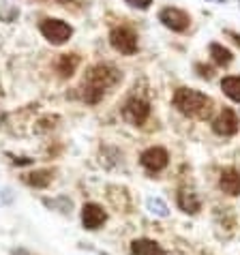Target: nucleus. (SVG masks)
<instances>
[{"instance_id":"f257e3e1","label":"nucleus","mask_w":240,"mask_h":255,"mask_svg":"<svg viewBox=\"0 0 240 255\" xmlns=\"http://www.w3.org/2000/svg\"><path fill=\"white\" fill-rule=\"evenodd\" d=\"M174 108L189 118H208L213 112V99L193 88H178L172 97Z\"/></svg>"},{"instance_id":"f03ea898","label":"nucleus","mask_w":240,"mask_h":255,"mask_svg":"<svg viewBox=\"0 0 240 255\" xmlns=\"http://www.w3.org/2000/svg\"><path fill=\"white\" fill-rule=\"evenodd\" d=\"M120 80H122V73H120L116 67H112V65H95L86 73V80H84V84H86V86H93L97 90H101V93H105L108 88L116 86Z\"/></svg>"},{"instance_id":"7ed1b4c3","label":"nucleus","mask_w":240,"mask_h":255,"mask_svg":"<svg viewBox=\"0 0 240 255\" xmlns=\"http://www.w3.org/2000/svg\"><path fill=\"white\" fill-rule=\"evenodd\" d=\"M41 34H43L52 45H62L71 39L73 28L67 22H62V19L49 17V19H43V22H41Z\"/></svg>"},{"instance_id":"20e7f679","label":"nucleus","mask_w":240,"mask_h":255,"mask_svg":"<svg viewBox=\"0 0 240 255\" xmlns=\"http://www.w3.org/2000/svg\"><path fill=\"white\" fill-rule=\"evenodd\" d=\"M110 43L112 47L116 49V52L124 54V56H133L137 52V34L131 30V28H114V30L110 32Z\"/></svg>"},{"instance_id":"39448f33","label":"nucleus","mask_w":240,"mask_h":255,"mask_svg":"<svg viewBox=\"0 0 240 255\" xmlns=\"http://www.w3.org/2000/svg\"><path fill=\"white\" fill-rule=\"evenodd\" d=\"M148 116H150V103L146 99H139V97H131L129 101L122 105V118L131 125H144Z\"/></svg>"},{"instance_id":"423d86ee","label":"nucleus","mask_w":240,"mask_h":255,"mask_svg":"<svg viewBox=\"0 0 240 255\" xmlns=\"http://www.w3.org/2000/svg\"><path fill=\"white\" fill-rule=\"evenodd\" d=\"M159 22L174 32H185L189 28V24H191V17H189V13H185L182 9L167 6V9H163L159 13Z\"/></svg>"},{"instance_id":"0eeeda50","label":"nucleus","mask_w":240,"mask_h":255,"mask_svg":"<svg viewBox=\"0 0 240 255\" xmlns=\"http://www.w3.org/2000/svg\"><path fill=\"white\" fill-rule=\"evenodd\" d=\"M139 163H142V167L148 169L150 174H157V172H161V169L167 167L169 154H167L165 148L152 146V148H148V150L142 152V157H139Z\"/></svg>"},{"instance_id":"6e6552de","label":"nucleus","mask_w":240,"mask_h":255,"mask_svg":"<svg viewBox=\"0 0 240 255\" xmlns=\"http://www.w3.org/2000/svg\"><path fill=\"white\" fill-rule=\"evenodd\" d=\"M238 116H236V112L234 110H230V108H225L221 110V114H219L215 120H213V131L217 133V135H221V137H232V135H236L238 133Z\"/></svg>"},{"instance_id":"1a4fd4ad","label":"nucleus","mask_w":240,"mask_h":255,"mask_svg":"<svg viewBox=\"0 0 240 255\" xmlns=\"http://www.w3.org/2000/svg\"><path fill=\"white\" fill-rule=\"evenodd\" d=\"M105 221H108V215H105V210L99 206V204H84V208H82L84 228L86 230H99Z\"/></svg>"},{"instance_id":"9d476101","label":"nucleus","mask_w":240,"mask_h":255,"mask_svg":"<svg viewBox=\"0 0 240 255\" xmlns=\"http://www.w3.org/2000/svg\"><path fill=\"white\" fill-rule=\"evenodd\" d=\"M219 187L228 195H240V169L225 167L219 176Z\"/></svg>"},{"instance_id":"9b49d317","label":"nucleus","mask_w":240,"mask_h":255,"mask_svg":"<svg viewBox=\"0 0 240 255\" xmlns=\"http://www.w3.org/2000/svg\"><path fill=\"white\" fill-rule=\"evenodd\" d=\"M131 255H165V249L157 243V240L135 238L131 243Z\"/></svg>"},{"instance_id":"f8f14e48","label":"nucleus","mask_w":240,"mask_h":255,"mask_svg":"<svg viewBox=\"0 0 240 255\" xmlns=\"http://www.w3.org/2000/svg\"><path fill=\"white\" fill-rule=\"evenodd\" d=\"M176 202H178V208L182 212H187V215H195V212L202 208V202H200V197H197V193H193V191H187V189L178 191Z\"/></svg>"},{"instance_id":"ddd939ff","label":"nucleus","mask_w":240,"mask_h":255,"mask_svg":"<svg viewBox=\"0 0 240 255\" xmlns=\"http://www.w3.org/2000/svg\"><path fill=\"white\" fill-rule=\"evenodd\" d=\"M221 90L225 97H230L232 101L240 103V75H228L221 80Z\"/></svg>"},{"instance_id":"4468645a","label":"nucleus","mask_w":240,"mask_h":255,"mask_svg":"<svg viewBox=\"0 0 240 255\" xmlns=\"http://www.w3.org/2000/svg\"><path fill=\"white\" fill-rule=\"evenodd\" d=\"M77 65H80V56L77 54H62L58 58V65L56 67H58V73L62 77H71L75 73Z\"/></svg>"},{"instance_id":"2eb2a0df","label":"nucleus","mask_w":240,"mask_h":255,"mask_svg":"<svg viewBox=\"0 0 240 255\" xmlns=\"http://www.w3.org/2000/svg\"><path fill=\"white\" fill-rule=\"evenodd\" d=\"M30 187H37V189H43L47 187L49 182H52V172L49 169H37V172H30V174H26V178H24Z\"/></svg>"},{"instance_id":"dca6fc26","label":"nucleus","mask_w":240,"mask_h":255,"mask_svg":"<svg viewBox=\"0 0 240 255\" xmlns=\"http://www.w3.org/2000/svg\"><path fill=\"white\" fill-rule=\"evenodd\" d=\"M210 56H213V60L217 62L219 67H228L232 60H234V56H232V52L228 47H223V45H219V43H210Z\"/></svg>"},{"instance_id":"f3484780","label":"nucleus","mask_w":240,"mask_h":255,"mask_svg":"<svg viewBox=\"0 0 240 255\" xmlns=\"http://www.w3.org/2000/svg\"><path fill=\"white\" fill-rule=\"evenodd\" d=\"M148 206L152 208V212H157L159 217H167V208H165V204L161 200H150L148 202Z\"/></svg>"},{"instance_id":"a211bd4d","label":"nucleus","mask_w":240,"mask_h":255,"mask_svg":"<svg viewBox=\"0 0 240 255\" xmlns=\"http://www.w3.org/2000/svg\"><path fill=\"white\" fill-rule=\"evenodd\" d=\"M124 2L135 6V9H148V6L152 4V0H124Z\"/></svg>"},{"instance_id":"6ab92c4d","label":"nucleus","mask_w":240,"mask_h":255,"mask_svg":"<svg viewBox=\"0 0 240 255\" xmlns=\"http://www.w3.org/2000/svg\"><path fill=\"white\" fill-rule=\"evenodd\" d=\"M197 71H202L200 75H202V77H206V80H210V77H213V69H208V67L204 69L202 65H197Z\"/></svg>"}]
</instances>
